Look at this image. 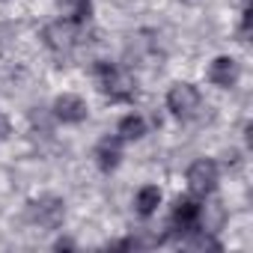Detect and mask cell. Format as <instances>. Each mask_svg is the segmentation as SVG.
Returning <instances> with one entry per match:
<instances>
[{
    "label": "cell",
    "instance_id": "15",
    "mask_svg": "<svg viewBox=\"0 0 253 253\" xmlns=\"http://www.w3.org/2000/svg\"><path fill=\"white\" fill-rule=\"evenodd\" d=\"M6 134H9V122H6V116H3V113H0V140H3Z\"/></svg>",
    "mask_w": 253,
    "mask_h": 253
},
{
    "label": "cell",
    "instance_id": "7",
    "mask_svg": "<svg viewBox=\"0 0 253 253\" xmlns=\"http://www.w3.org/2000/svg\"><path fill=\"white\" fill-rule=\"evenodd\" d=\"M119 161H122V137H104L95 146V164L104 173H110V170L119 167Z\"/></svg>",
    "mask_w": 253,
    "mask_h": 253
},
{
    "label": "cell",
    "instance_id": "5",
    "mask_svg": "<svg viewBox=\"0 0 253 253\" xmlns=\"http://www.w3.org/2000/svg\"><path fill=\"white\" fill-rule=\"evenodd\" d=\"M42 39H45V45H48L51 51L66 54V51H72L75 42H78V27H75L72 21H54V24L45 27Z\"/></svg>",
    "mask_w": 253,
    "mask_h": 253
},
{
    "label": "cell",
    "instance_id": "1",
    "mask_svg": "<svg viewBox=\"0 0 253 253\" xmlns=\"http://www.w3.org/2000/svg\"><path fill=\"white\" fill-rule=\"evenodd\" d=\"M66 217V206L57 197H39L27 206V220L39 229H57Z\"/></svg>",
    "mask_w": 253,
    "mask_h": 253
},
{
    "label": "cell",
    "instance_id": "13",
    "mask_svg": "<svg viewBox=\"0 0 253 253\" xmlns=\"http://www.w3.org/2000/svg\"><path fill=\"white\" fill-rule=\"evenodd\" d=\"M72 15H75V21H84V18H89V0H78V3H75V9H72Z\"/></svg>",
    "mask_w": 253,
    "mask_h": 253
},
{
    "label": "cell",
    "instance_id": "9",
    "mask_svg": "<svg viewBox=\"0 0 253 253\" xmlns=\"http://www.w3.org/2000/svg\"><path fill=\"white\" fill-rule=\"evenodd\" d=\"M197 220H200V206L194 200H179L176 209H173V226L182 229V232H194Z\"/></svg>",
    "mask_w": 253,
    "mask_h": 253
},
{
    "label": "cell",
    "instance_id": "2",
    "mask_svg": "<svg viewBox=\"0 0 253 253\" xmlns=\"http://www.w3.org/2000/svg\"><path fill=\"white\" fill-rule=\"evenodd\" d=\"M98 84H101L104 95H110L113 101H125V98H131V95H134V81L125 75L122 69L107 66V63L98 66Z\"/></svg>",
    "mask_w": 253,
    "mask_h": 253
},
{
    "label": "cell",
    "instance_id": "11",
    "mask_svg": "<svg viewBox=\"0 0 253 253\" xmlns=\"http://www.w3.org/2000/svg\"><path fill=\"white\" fill-rule=\"evenodd\" d=\"M143 134H146V122H143L140 116H125V119L119 122V137L137 140V137H143Z\"/></svg>",
    "mask_w": 253,
    "mask_h": 253
},
{
    "label": "cell",
    "instance_id": "4",
    "mask_svg": "<svg viewBox=\"0 0 253 253\" xmlns=\"http://www.w3.org/2000/svg\"><path fill=\"white\" fill-rule=\"evenodd\" d=\"M214 185H217V164L214 161L203 158V161L191 164V170H188V188H191V194L206 197V194L214 191Z\"/></svg>",
    "mask_w": 253,
    "mask_h": 253
},
{
    "label": "cell",
    "instance_id": "10",
    "mask_svg": "<svg viewBox=\"0 0 253 253\" xmlns=\"http://www.w3.org/2000/svg\"><path fill=\"white\" fill-rule=\"evenodd\" d=\"M158 203H161V191H158V188L146 185V188H140V191H137L134 206H137V211H140V214H152V211L158 209Z\"/></svg>",
    "mask_w": 253,
    "mask_h": 253
},
{
    "label": "cell",
    "instance_id": "8",
    "mask_svg": "<svg viewBox=\"0 0 253 253\" xmlns=\"http://www.w3.org/2000/svg\"><path fill=\"white\" fill-rule=\"evenodd\" d=\"M54 116L63 122H84L86 119V104L78 95H60L54 101Z\"/></svg>",
    "mask_w": 253,
    "mask_h": 253
},
{
    "label": "cell",
    "instance_id": "14",
    "mask_svg": "<svg viewBox=\"0 0 253 253\" xmlns=\"http://www.w3.org/2000/svg\"><path fill=\"white\" fill-rule=\"evenodd\" d=\"M9 36H12V30H9L6 24H0V51H6V45H9Z\"/></svg>",
    "mask_w": 253,
    "mask_h": 253
},
{
    "label": "cell",
    "instance_id": "6",
    "mask_svg": "<svg viewBox=\"0 0 253 253\" xmlns=\"http://www.w3.org/2000/svg\"><path fill=\"white\" fill-rule=\"evenodd\" d=\"M238 75H241V69H238V63H235L232 57H217V60L209 66V81H211L214 86H223V89L235 86V84H238Z\"/></svg>",
    "mask_w": 253,
    "mask_h": 253
},
{
    "label": "cell",
    "instance_id": "12",
    "mask_svg": "<svg viewBox=\"0 0 253 253\" xmlns=\"http://www.w3.org/2000/svg\"><path fill=\"white\" fill-rule=\"evenodd\" d=\"M188 247H191V250H220V244H217L211 235H206V232L194 235V238L188 241Z\"/></svg>",
    "mask_w": 253,
    "mask_h": 253
},
{
    "label": "cell",
    "instance_id": "3",
    "mask_svg": "<svg viewBox=\"0 0 253 253\" xmlns=\"http://www.w3.org/2000/svg\"><path fill=\"white\" fill-rule=\"evenodd\" d=\"M167 107L173 110V116L191 119V116L200 110V92H197V86H191V84H176V86L170 89V95H167Z\"/></svg>",
    "mask_w": 253,
    "mask_h": 253
}]
</instances>
